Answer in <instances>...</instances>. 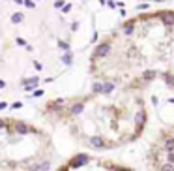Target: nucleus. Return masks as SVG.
<instances>
[{
    "instance_id": "obj_1",
    "label": "nucleus",
    "mask_w": 174,
    "mask_h": 171,
    "mask_svg": "<svg viewBox=\"0 0 174 171\" xmlns=\"http://www.w3.org/2000/svg\"><path fill=\"white\" fill-rule=\"evenodd\" d=\"M109 53H111V43L109 41H103V43H99L98 47L94 49V55H92V59L98 60V59H105V57H109Z\"/></svg>"
},
{
    "instance_id": "obj_2",
    "label": "nucleus",
    "mask_w": 174,
    "mask_h": 171,
    "mask_svg": "<svg viewBox=\"0 0 174 171\" xmlns=\"http://www.w3.org/2000/svg\"><path fill=\"white\" fill-rule=\"evenodd\" d=\"M157 17H159V21L163 23L165 27H174V11H172V9L161 11V13H157Z\"/></svg>"
},
{
    "instance_id": "obj_3",
    "label": "nucleus",
    "mask_w": 174,
    "mask_h": 171,
    "mask_svg": "<svg viewBox=\"0 0 174 171\" xmlns=\"http://www.w3.org/2000/svg\"><path fill=\"white\" fill-rule=\"evenodd\" d=\"M88 160H90L88 154H77V156H73L71 160H69V164H67V166H69V167H82L86 162H88Z\"/></svg>"
},
{
    "instance_id": "obj_4",
    "label": "nucleus",
    "mask_w": 174,
    "mask_h": 171,
    "mask_svg": "<svg viewBox=\"0 0 174 171\" xmlns=\"http://www.w3.org/2000/svg\"><path fill=\"white\" fill-rule=\"evenodd\" d=\"M144 124H146V111L144 109H140V111L135 115V126H137V135L142 132Z\"/></svg>"
},
{
    "instance_id": "obj_5",
    "label": "nucleus",
    "mask_w": 174,
    "mask_h": 171,
    "mask_svg": "<svg viewBox=\"0 0 174 171\" xmlns=\"http://www.w3.org/2000/svg\"><path fill=\"white\" fill-rule=\"evenodd\" d=\"M30 128H32V126H28L26 122H22V120H15V122H13V132H15V134H19V135L30 134Z\"/></svg>"
},
{
    "instance_id": "obj_6",
    "label": "nucleus",
    "mask_w": 174,
    "mask_h": 171,
    "mask_svg": "<svg viewBox=\"0 0 174 171\" xmlns=\"http://www.w3.org/2000/svg\"><path fill=\"white\" fill-rule=\"evenodd\" d=\"M22 86H24V88L26 90H34V86H38L40 85V77H28V79H22V83H21Z\"/></svg>"
},
{
    "instance_id": "obj_7",
    "label": "nucleus",
    "mask_w": 174,
    "mask_h": 171,
    "mask_svg": "<svg viewBox=\"0 0 174 171\" xmlns=\"http://www.w3.org/2000/svg\"><path fill=\"white\" fill-rule=\"evenodd\" d=\"M84 111V102H77V104H73L71 107H69V111H67V115L69 117H77L79 113Z\"/></svg>"
},
{
    "instance_id": "obj_8",
    "label": "nucleus",
    "mask_w": 174,
    "mask_h": 171,
    "mask_svg": "<svg viewBox=\"0 0 174 171\" xmlns=\"http://www.w3.org/2000/svg\"><path fill=\"white\" fill-rule=\"evenodd\" d=\"M90 145H92L94 149H109L107 145H105V141H103V137H99V135L90 137Z\"/></svg>"
},
{
    "instance_id": "obj_9",
    "label": "nucleus",
    "mask_w": 174,
    "mask_h": 171,
    "mask_svg": "<svg viewBox=\"0 0 174 171\" xmlns=\"http://www.w3.org/2000/svg\"><path fill=\"white\" fill-rule=\"evenodd\" d=\"M137 21H138V17L137 19H131V21H127L124 25V28H122V30H124V34H127V36H129V34H133L135 32V25H137Z\"/></svg>"
},
{
    "instance_id": "obj_10",
    "label": "nucleus",
    "mask_w": 174,
    "mask_h": 171,
    "mask_svg": "<svg viewBox=\"0 0 174 171\" xmlns=\"http://www.w3.org/2000/svg\"><path fill=\"white\" fill-rule=\"evenodd\" d=\"M9 21L13 23V25H19V23L24 21V13H22V11H17V13L11 15V19H9Z\"/></svg>"
},
{
    "instance_id": "obj_11",
    "label": "nucleus",
    "mask_w": 174,
    "mask_h": 171,
    "mask_svg": "<svg viewBox=\"0 0 174 171\" xmlns=\"http://www.w3.org/2000/svg\"><path fill=\"white\" fill-rule=\"evenodd\" d=\"M62 62L67 64V66H71V64H73V55H71V51H66V53L62 55Z\"/></svg>"
},
{
    "instance_id": "obj_12",
    "label": "nucleus",
    "mask_w": 174,
    "mask_h": 171,
    "mask_svg": "<svg viewBox=\"0 0 174 171\" xmlns=\"http://www.w3.org/2000/svg\"><path fill=\"white\" fill-rule=\"evenodd\" d=\"M112 90H114V83H105L103 85V94H111Z\"/></svg>"
},
{
    "instance_id": "obj_13",
    "label": "nucleus",
    "mask_w": 174,
    "mask_h": 171,
    "mask_svg": "<svg viewBox=\"0 0 174 171\" xmlns=\"http://www.w3.org/2000/svg\"><path fill=\"white\" fill-rule=\"evenodd\" d=\"M165 150L169 152V150H174V137H169V139L165 141Z\"/></svg>"
},
{
    "instance_id": "obj_14",
    "label": "nucleus",
    "mask_w": 174,
    "mask_h": 171,
    "mask_svg": "<svg viewBox=\"0 0 174 171\" xmlns=\"http://www.w3.org/2000/svg\"><path fill=\"white\" fill-rule=\"evenodd\" d=\"M92 92H94V94H103V85L101 83H94V85H92Z\"/></svg>"
},
{
    "instance_id": "obj_15",
    "label": "nucleus",
    "mask_w": 174,
    "mask_h": 171,
    "mask_svg": "<svg viewBox=\"0 0 174 171\" xmlns=\"http://www.w3.org/2000/svg\"><path fill=\"white\" fill-rule=\"evenodd\" d=\"M154 77H156V72H152V70H150V72H146L142 75V81H152Z\"/></svg>"
},
{
    "instance_id": "obj_16",
    "label": "nucleus",
    "mask_w": 174,
    "mask_h": 171,
    "mask_svg": "<svg viewBox=\"0 0 174 171\" xmlns=\"http://www.w3.org/2000/svg\"><path fill=\"white\" fill-rule=\"evenodd\" d=\"M159 171H174V164H170V162L163 164V166L159 167Z\"/></svg>"
},
{
    "instance_id": "obj_17",
    "label": "nucleus",
    "mask_w": 174,
    "mask_h": 171,
    "mask_svg": "<svg viewBox=\"0 0 174 171\" xmlns=\"http://www.w3.org/2000/svg\"><path fill=\"white\" fill-rule=\"evenodd\" d=\"M163 79H165V81L169 83L170 86H174V77L170 75V73H163Z\"/></svg>"
},
{
    "instance_id": "obj_18",
    "label": "nucleus",
    "mask_w": 174,
    "mask_h": 171,
    "mask_svg": "<svg viewBox=\"0 0 174 171\" xmlns=\"http://www.w3.org/2000/svg\"><path fill=\"white\" fill-rule=\"evenodd\" d=\"M58 47H60V49H64V51H69V43H67V41H64V40L58 41Z\"/></svg>"
},
{
    "instance_id": "obj_19",
    "label": "nucleus",
    "mask_w": 174,
    "mask_h": 171,
    "mask_svg": "<svg viewBox=\"0 0 174 171\" xmlns=\"http://www.w3.org/2000/svg\"><path fill=\"white\" fill-rule=\"evenodd\" d=\"M71 11V4H64L62 6V13H69Z\"/></svg>"
},
{
    "instance_id": "obj_20",
    "label": "nucleus",
    "mask_w": 174,
    "mask_h": 171,
    "mask_svg": "<svg viewBox=\"0 0 174 171\" xmlns=\"http://www.w3.org/2000/svg\"><path fill=\"white\" fill-rule=\"evenodd\" d=\"M107 6H109V8H118V6H120V2H114V0H109V2H107Z\"/></svg>"
},
{
    "instance_id": "obj_21",
    "label": "nucleus",
    "mask_w": 174,
    "mask_h": 171,
    "mask_svg": "<svg viewBox=\"0 0 174 171\" xmlns=\"http://www.w3.org/2000/svg\"><path fill=\"white\" fill-rule=\"evenodd\" d=\"M24 6H26V8H36L34 0H24Z\"/></svg>"
},
{
    "instance_id": "obj_22",
    "label": "nucleus",
    "mask_w": 174,
    "mask_h": 171,
    "mask_svg": "<svg viewBox=\"0 0 174 171\" xmlns=\"http://www.w3.org/2000/svg\"><path fill=\"white\" fill-rule=\"evenodd\" d=\"M167 162L174 164V150H169V160H167Z\"/></svg>"
},
{
    "instance_id": "obj_23",
    "label": "nucleus",
    "mask_w": 174,
    "mask_h": 171,
    "mask_svg": "<svg viewBox=\"0 0 174 171\" xmlns=\"http://www.w3.org/2000/svg\"><path fill=\"white\" fill-rule=\"evenodd\" d=\"M64 4H66V2H64V0H56V2H54V8H62Z\"/></svg>"
},
{
    "instance_id": "obj_24",
    "label": "nucleus",
    "mask_w": 174,
    "mask_h": 171,
    "mask_svg": "<svg viewBox=\"0 0 174 171\" xmlns=\"http://www.w3.org/2000/svg\"><path fill=\"white\" fill-rule=\"evenodd\" d=\"M15 41H17V45H26V41H24V38H17V40H15Z\"/></svg>"
},
{
    "instance_id": "obj_25",
    "label": "nucleus",
    "mask_w": 174,
    "mask_h": 171,
    "mask_svg": "<svg viewBox=\"0 0 174 171\" xmlns=\"http://www.w3.org/2000/svg\"><path fill=\"white\" fill-rule=\"evenodd\" d=\"M11 107H13V109H21V107H22V102H15Z\"/></svg>"
},
{
    "instance_id": "obj_26",
    "label": "nucleus",
    "mask_w": 174,
    "mask_h": 171,
    "mask_svg": "<svg viewBox=\"0 0 174 171\" xmlns=\"http://www.w3.org/2000/svg\"><path fill=\"white\" fill-rule=\"evenodd\" d=\"M34 66H36V70H40V72H41V70H43V66H41V62H38V60H36V62H34Z\"/></svg>"
},
{
    "instance_id": "obj_27",
    "label": "nucleus",
    "mask_w": 174,
    "mask_h": 171,
    "mask_svg": "<svg viewBox=\"0 0 174 171\" xmlns=\"http://www.w3.org/2000/svg\"><path fill=\"white\" fill-rule=\"evenodd\" d=\"M8 107V102H0V111H2V109H6Z\"/></svg>"
},
{
    "instance_id": "obj_28",
    "label": "nucleus",
    "mask_w": 174,
    "mask_h": 171,
    "mask_svg": "<svg viewBox=\"0 0 174 171\" xmlns=\"http://www.w3.org/2000/svg\"><path fill=\"white\" fill-rule=\"evenodd\" d=\"M34 96H43V90H41V88L40 90H34Z\"/></svg>"
},
{
    "instance_id": "obj_29",
    "label": "nucleus",
    "mask_w": 174,
    "mask_h": 171,
    "mask_svg": "<svg viewBox=\"0 0 174 171\" xmlns=\"http://www.w3.org/2000/svg\"><path fill=\"white\" fill-rule=\"evenodd\" d=\"M77 28H79V23H77V21H75V23H73V25H71V30H73V32H75V30H77Z\"/></svg>"
},
{
    "instance_id": "obj_30",
    "label": "nucleus",
    "mask_w": 174,
    "mask_h": 171,
    "mask_svg": "<svg viewBox=\"0 0 174 171\" xmlns=\"http://www.w3.org/2000/svg\"><path fill=\"white\" fill-rule=\"evenodd\" d=\"M4 128H6V122H4V120H0V130H4Z\"/></svg>"
},
{
    "instance_id": "obj_31",
    "label": "nucleus",
    "mask_w": 174,
    "mask_h": 171,
    "mask_svg": "<svg viewBox=\"0 0 174 171\" xmlns=\"http://www.w3.org/2000/svg\"><path fill=\"white\" fill-rule=\"evenodd\" d=\"M6 86V81H2V79H0V88H4Z\"/></svg>"
},
{
    "instance_id": "obj_32",
    "label": "nucleus",
    "mask_w": 174,
    "mask_h": 171,
    "mask_svg": "<svg viewBox=\"0 0 174 171\" xmlns=\"http://www.w3.org/2000/svg\"><path fill=\"white\" fill-rule=\"evenodd\" d=\"M15 4H24V0H13Z\"/></svg>"
},
{
    "instance_id": "obj_33",
    "label": "nucleus",
    "mask_w": 174,
    "mask_h": 171,
    "mask_svg": "<svg viewBox=\"0 0 174 171\" xmlns=\"http://www.w3.org/2000/svg\"><path fill=\"white\" fill-rule=\"evenodd\" d=\"M99 4H107V2H105V0H99Z\"/></svg>"
}]
</instances>
